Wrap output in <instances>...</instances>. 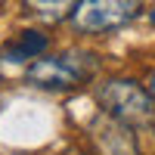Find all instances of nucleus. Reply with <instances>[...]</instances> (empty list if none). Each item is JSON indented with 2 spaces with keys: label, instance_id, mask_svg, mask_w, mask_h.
I'll use <instances>...</instances> for the list:
<instances>
[{
  "label": "nucleus",
  "instance_id": "1",
  "mask_svg": "<svg viewBox=\"0 0 155 155\" xmlns=\"http://www.w3.org/2000/svg\"><path fill=\"white\" fill-rule=\"evenodd\" d=\"M99 71V56L90 50H62V53L37 56L25 68V81L37 90H81L96 78Z\"/></svg>",
  "mask_w": 155,
  "mask_h": 155
},
{
  "label": "nucleus",
  "instance_id": "2",
  "mask_svg": "<svg viewBox=\"0 0 155 155\" xmlns=\"http://www.w3.org/2000/svg\"><path fill=\"white\" fill-rule=\"evenodd\" d=\"M96 102L102 106L106 115L130 124L134 130L137 127H152L155 124V96H152L149 87H140L137 81H127V78L99 81Z\"/></svg>",
  "mask_w": 155,
  "mask_h": 155
},
{
  "label": "nucleus",
  "instance_id": "3",
  "mask_svg": "<svg viewBox=\"0 0 155 155\" xmlns=\"http://www.w3.org/2000/svg\"><path fill=\"white\" fill-rule=\"evenodd\" d=\"M143 12V0H78L68 25L78 34H109L130 25Z\"/></svg>",
  "mask_w": 155,
  "mask_h": 155
},
{
  "label": "nucleus",
  "instance_id": "4",
  "mask_svg": "<svg viewBox=\"0 0 155 155\" xmlns=\"http://www.w3.org/2000/svg\"><path fill=\"white\" fill-rule=\"evenodd\" d=\"M90 140L96 146V155H140L137 140H134V127L106 115V112L90 124Z\"/></svg>",
  "mask_w": 155,
  "mask_h": 155
},
{
  "label": "nucleus",
  "instance_id": "5",
  "mask_svg": "<svg viewBox=\"0 0 155 155\" xmlns=\"http://www.w3.org/2000/svg\"><path fill=\"white\" fill-rule=\"evenodd\" d=\"M50 47V37L34 31V28H25V31H16V37L0 47V62L6 65H31L37 56H44Z\"/></svg>",
  "mask_w": 155,
  "mask_h": 155
},
{
  "label": "nucleus",
  "instance_id": "6",
  "mask_svg": "<svg viewBox=\"0 0 155 155\" xmlns=\"http://www.w3.org/2000/svg\"><path fill=\"white\" fill-rule=\"evenodd\" d=\"M22 6L41 22H68L78 0H22Z\"/></svg>",
  "mask_w": 155,
  "mask_h": 155
},
{
  "label": "nucleus",
  "instance_id": "7",
  "mask_svg": "<svg viewBox=\"0 0 155 155\" xmlns=\"http://www.w3.org/2000/svg\"><path fill=\"white\" fill-rule=\"evenodd\" d=\"M149 90H152V96H155V71L149 74Z\"/></svg>",
  "mask_w": 155,
  "mask_h": 155
},
{
  "label": "nucleus",
  "instance_id": "8",
  "mask_svg": "<svg viewBox=\"0 0 155 155\" xmlns=\"http://www.w3.org/2000/svg\"><path fill=\"white\" fill-rule=\"evenodd\" d=\"M149 22H152V25H155V9H152V12H149Z\"/></svg>",
  "mask_w": 155,
  "mask_h": 155
}]
</instances>
